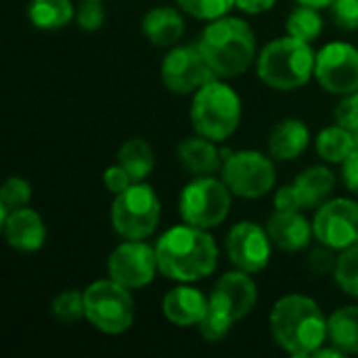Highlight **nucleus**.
<instances>
[{"label": "nucleus", "mask_w": 358, "mask_h": 358, "mask_svg": "<svg viewBox=\"0 0 358 358\" xmlns=\"http://www.w3.org/2000/svg\"><path fill=\"white\" fill-rule=\"evenodd\" d=\"M159 275L176 283H195L214 275L218 266V245L210 231L178 224L168 229L155 243Z\"/></svg>", "instance_id": "nucleus-1"}, {"label": "nucleus", "mask_w": 358, "mask_h": 358, "mask_svg": "<svg viewBox=\"0 0 358 358\" xmlns=\"http://www.w3.org/2000/svg\"><path fill=\"white\" fill-rule=\"evenodd\" d=\"M268 327L281 350L294 358L313 357L327 344V317L321 306L302 294H289L275 302Z\"/></svg>", "instance_id": "nucleus-2"}, {"label": "nucleus", "mask_w": 358, "mask_h": 358, "mask_svg": "<svg viewBox=\"0 0 358 358\" xmlns=\"http://www.w3.org/2000/svg\"><path fill=\"white\" fill-rule=\"evenodd\" d=\"M197 46L201 48L216 78L222 80L245 73L258 59L256 34L241 17L224 15L220 19L208 21Z\"/></svg>", "instance_id": "nucleus-3"}, {"label": "nucleus", "mask_w": 358, "mask_h": 358, "mask_svg": "<svg viewBox=\"0 0 358 358\" xmlns=\"http://www.w3.org/2000/svg\"><path fill=\"white\" fill-rule=\"evenodd\" d=\"M258 302V287L250 273L245 271H231L224 273L212 294H210V308L206 319L199 323V334L206 342H222L233 325L245 319Z\"/></svg>", "instance_id": "nucleus-4"}, {"label": "nucleus", "mask_w": 358, "mask_h": 358, "mask_svg": "<svg viewBox=\"0 0 358 358\" xmlns=\"http://www.w3.org/2000/svg\"><path fill=\"white\" fill-rule=\"evenodd\" d=\"M315 63L317 52L310 42L287 34L268 42L260 50L256 59V73L268 88L289 92L308 84L315 76Z\"/></svg>", "instance_id": "nucleus-5"}, {"label": "nucleus", "mask_w": 358, "mask_h": 358, "mask_svg": "<svg viewBox=\"0 0 358 358\" xmlns=\"http://www.w3.org/2000/svg\"><path fill=\"white\" fill-rule=\"evenodd\" d=\"M241 115V96L222 78H214L193 92L191 124L195 134L222 143L237 132Z\"/></svg>", "instance_id": "nucleus-6"}, {"label": "nucleus", "mask_w": 358, "mask_h": 358, "mask_svg": "<svg viewBox=\"0 0 358 358\" xmlns=\"http://www.w3.org/2000/svg\"><path fill=\"white\" fill-rule=\"evenodd\" d=\"M86 321L101 334L122 336L134 325L136 306L132 289L113 279H99L84 289Z\"/></svg>", "instance_id": "nucleus-7"}, {"label": "nucleus", "mask_w": 358, "mask_h": 358, "mask_svg": "<svg viewBox=\"0 0 358 358\" xmlns=\"http://www.w3.org/2000/svg\"><path fill=\"white\" fill-rule=\"evenodd\" d=\"M111 229L122 239H147L162 220V201L151 185L132 182L126 191L113 195L109 212Z\"/></svg>", "instance_id": "nucleus-8"}, {"label": "nucleus", "mask_w": 358, "mask_h": 358, "mask_svg": "<svg viewBox=\"0 0 358 358\" xmlns=\"http://www.w3.org/2000/svg\"><path fill=\"white\" fill-rule=\"evenodd\" d=\"M233 193L227 182L214 176H195L180 191L178 212L187 224L199 229H216L231 212Z\"/></svg>", "instance_id": "nucleus-9"}, {"label": "nucleus", "mask_w": 358, "mask_h": 358, "mask_svg": "<svg viewBox=\"0 0 358 358\" xmlns=\"http://www.w3.org/2000/svg\"><path fill=\"white\" fill-rule=\"evenodd\" d=\"M222 180L235 197L260 199L268 195L277 182L275 162L256 149L235 151L222 164Z\"/></svg>", "instance_id": "nucleus-10"}, {"label": "nucleus", "mask_w": 358, "mask_h": 358, "mask_svg": "<svg viewBox=\"0 0 358 358\" xmlns=\"http://www.w3.org/2000/svg\"><path fill=\"white\" fill-rule=\"evenodd\" d=\"M159 76L164 86L174 94H193L197 88L216 78L197 44L172 46L162 59Z\"/></svg>", "instance_id": "nucleus-11"}, {"label": "nucleus", "mask_w": 358, "mask_h": 358, "mask_svg": "<svg viewBox=\"0 0 358 358\" xmlns=\"http://www.w3.org/2000/svg\"><path fill=\"white\" fill-rule=\"evenodd\" d=\"M159 273L155 245L145 243V239H126L107 258L109 279L122 283L128 289H143L153 283Z\"/></svg>", "instance_id": "nucleus-12"}, {"label": "nucleus", "mask_w": 358, "mask_h": 358, "mask_svg": "<svg viewBox=\"0 0 358 358\" xmlns=\"http://www.w3.org/2000/svg\"><path fill=\"white\" fill-rule=\"evenodd\" d=\"M313 231L321 245L336 252L358 245V201L346 197L327 199L313 218Z\"/></svg>", "instance_id": "nucleus-13"}, {"label": "nucleus", "mask_w": 358, "mask_h": 358, "mask_svg": "<svg viewBox=\"0 0 358 358\" xmlns=\"http://www.w3.org/2000/svg\"><path fill=\"white\" fill-rule=\"evenodd\" d=\"M273 248L275 245L266 227L250 220H241L233 224L224 241V250L231 264L250 275L262 273L268 266Z\"/></svg>", "instance_id": "nucleus-14"}, {"label": "nucleus", "mask_w": 358, "mask_h": 358, "mask_svg": "<svg viewBox=\"0 0 358 358\" xmlns=\"http://www.w3.org/2000/svg\"><path fill=\"white\" fill-rule=\"evenodd\" d=\"M317 82L331 94L344 96L358 90V48L350 42H329L317 52Z\"/></svg>", "instance_id": "nucleus-15"}, {"label": "nucleus", "mask_w": 358, "mask_h": 358, "mask_svg": "<svg viewBox=\"0 0 358 358\" xmlns=\"http://www.w3.org/2000/svg\"><path fill=\"white\" fill-rule=\"evenodd\" d=\"M0 229H2V235H4V241L8 243V248L23 252V254L42 250L46 243V235H48L42 216L27 206L13 210L0 222Z\"/></svg>", "instance_id": "nucleus-16"}, {"label": "nucleus", "mask_w": 358, "mask_h": 358, "mask_svg": "<svg viewBox=\"0 0 358 358\" xmlns=\"http://www.w3.org/2000/svg\"><path fill=\"white\" fill-rule=\"evenodd\" d=\"M210 308V296H203L197 287L180 283L172 287L162 300V315L174 327H199Z\"/></svg>", "instance_id": "nucleus-17"}, {"label": "nucleus", "mask_w": 358, "mask_h": 358, "mask_svg": "<svg viewBox=\"0 0 358 358\" xmlns=\"http://www.w3.org/2000/svg\"><path fill=\"white\" fill-rule=\"evenodd\" d=\"M266 231L273 239V245L281 252H300L308 248L310 239L315 237L313 222H308L300 210L296 212H281L275 210L266 220Z\"/></svg>", "instance_id": "nucleus-18"}, {"label": "nucleus", "mask_w": 358, "mask_h": 358, "mask_svg": "<svg viewBox=\"0 0 358 358\" xmlns=\"http://www.w3.org/2000/svg\"><path fill=\"white\" fill-rule=\"evenodd\" d=\"M310 143L308 126L298 117H285L268 134V155L277 162H294Z\"/></svg>", "instance_id": "nucleus-19"}, {"label": "nucleus", "mask_w": 358, "mask_h": 358, "mask_svg": "<svg viewBox=\"0 0 358 358\" xmlns=\"http://www.w3.org/2000/svg\"><path fill=\"white\" fill-rule=\"evenodd\" d=\"M176 155L182 168L191 172L193 176H212L218 170H222V164H224L216 143L201 134L180 141L176 147Z\"/></svg>", "instance_id": "nucleus-20"}, {"label": "nucleus", "mask_w": 358, "mask_h": 358, "mask_svg": "<svg viewBox=\"0 0 358 358\" xmlns=\"http://www.w3.org/2000/svg\"><path fill=\"white\" fill-rule=\"evenodd\" d=\"M143 34L145 38L162 48H172L185 36V17L180 8L174 6H155L143 17Z\"/></svg>", "instance_id": "nucleus-21"}, {"label": "nucleus", "mask_w": 358, "mask_h": 358, "mask_svg": "<svg viewBox=\"0 0 358 358\" xmlns=\"http://www.w3.org/2000/svg\"><path fill=\"white\" fill-rule=\"evenodd\" d=\"M294 187L300 195L302 208H317L331 197L336 189V174L327 166H310L296 176Z\"/></svg>", "instance_id": "nucleus-22"}, {"label": "nucleus", "mask_w": 358, "mask_h": 358, "mask_svg": "<svg viewBox=\"0 0 358 358\" xmlns=\"http://www.w3.org/2000/svg\"><path fill=\"white\" fill-rule=\"evenodd\" d=\"M27 19L36 29L55 31L76 19V6L71 0H29Z\"/></svg>", "instance_id": "nucleus-23"}, {"label": "nucleus", "mask_w": 358, "mask_h": 358, "mask_svg": "<svg viewBox=\"0 0 358 358\" xmlns=\"http://www.w3.org/2000/svg\"><path fill=\"white\" fill-rule=\"evenodd\" d=\"M327 342L344 355H358V306H342L327 317Z\"/></svg>", "instance_id": "nucleus-24"}, {"label": "nucleus", "mask_w": 358, "mask_h": 358, "mask_svg": "<svg viewBox=\"0 0 358 358\" xmlns=\"http://www.w3.org/2000/svg\"><path fill=\"white\" fill-rule=\"evenodd\" d=\"M317 153L319 157H323V162L327 164H344V159L358 149L357 138L350 130H346L344 126L340 124H334V126H327L323 128L319 134H317Z\"/></svg>", "instance_id": "nucleus-25"}, {"label": "nucleus", "mask_w": 358, "mask_h": 358, "mask_svg": "<svg viewBox=\"0 0 358 358\" xmlns=\"http://www.w3.org/2000/svg\"><path fill=\"white\" fill-rule=\"evenodd\" d=\"M117 162L130 172L134 182H143L155 166V153L145 138H128L117 149Z\"/></svg>", "instance_id": "nucleus-26"}, {"label": "nucleus", "mask_w": 358, "mask_h": 358, "mask_svg": "<svg viewBox=\"0 0 358 358\" xmlns=\"http://www.w3.org/2000/svg\"><path fill=\"white\" fill-rule=\"evenodd\" d=\"M285 29H287L289 36L300 38V40L313 44L321 36V31H323V17H321L319 8L306 6V4H298L289 13Z\"/></svg>", "instance_id": "nucleus-27"}, {"label": "nucleus", "mask_w": 358, "mask_h": 358, "mask_svg": "<svg viewBox=\"0 0 358 358\" xmlns=\"http://www.w3.org/2000/svg\"><path fill=\"white\" fill-rule=\"evenodd\" d=\"M50 313L55 321L63 325H76L78 321L86 319V308H84V292L80 289H65L57 294L50 302Z\"/></svg>", "instance_id": "nucleus-28"}, {"label": "nucleus", "mask_w": 358, "mask_h": 358, "mask_svg": "<svg viewBox=\"0 0 358 358\" xmlns=\"http://www.w3.org/2000/svg\"><path fill=\"white\" fill-rule=\"evenodd\" d=\"M31 185L21 176H10L0 189V222L19 208H25L31 201Z\"/></svg>", "instance_id": "nucleus-29"}, {"label": "nucleus", "mask_w": 358, "mask_h": 358, "mask_svg": "<svg viewBox=\"0 0 358 358\" xmlns=\"http://www.w3.org/2000/svg\"><path fill=\"white\" fill-rule=\"evenodd\" d=\"M334 279L346 296L358 298V245L340 252Z\"/></svg>", "instance_id": "nucleus-30"}, {"label": "nucleus", "mask_w": 358, "mask_h": 358, "mask_svg": "<svg viewBox=\"0 0 358 358\" xmlns=\"http://www.w3.org/2000/svg\"><path fill=\"white\" fill-rule=\"evenodd\" d=\"M178 8L195 19L201 21H214L224 15L235 6V0H176Z\"/></svg>", "instance_id": "nucleus-31"}, {"label": "nucleus", "mask_w": 358, "mask_h": 358, "mask_svg": "<svg viewBox=\"0 0 358 358\" xmlns=\"http://www.w3.org/2000/svg\"><path fill=\"white\" fill-rule=\"evenodd\" d=\"M107 19V10L103 2L99 0H82L80 6H76V23L84 31H96L103 27Z\"/></svg>", "instance_id": "nucleus-32"}, {"label": "nucleus", "mask_w": 358, "mask_h": 358, "mask_svg": "<svg viewBox=\"0 0 358 358\" xmlns=\"http://www.w3.org/2000/svg\"><path fill=\"white\" fill-rule=\"evenodd\" d=\"M336 122L355 134L358 147V90L342 96V101L336 107Z\"/></svg>", "instance_id": "nucleus-33"}, {"label": "nucleus", "mask_w": 358, "mask_h": 358, "mask_svg": "<svg viewBox=\"0 0 358 358\" xmlns=\"http://www.w3.org/2000/svg\"><path fill=\"white\" fill-rule=\"evenodd\" d=\"M331 17L344 31H358V0H334Z\"/></svg>", "instance_id": "nucleus-34"}, {"label": "nucleus", "mask_w": 358, "mask_h": 358, "mask_svg": "<svg viewBox=\"0 0 358 358\" xmlns=\"http://www.w3.org/2000/svg\"><path fill=\"white\" fill-rule=\"evenodd\" d=\"M103 182H105L107 191H111L113 195H117V193L126 191V189L134 182V178H132L130 172L117 162V164L105 168V172H103Z\"/></svg>", "instance_id": "nucleus-35"}, {"label": "nucleus", "mask_w": 358, "mask_h": 358, "mask_svg": "<svg viewBox=\"0 0 358 358\" xmlns=\"http://www.w3.org/2000/svg\"><path fill=\"white\" fill-rule=\"evenodd\" d=\"M334 252H336V250L323 245V248H319V250H315V252L310 254L308 266H310V271H313L317 277H325V275H329V273L334 275L336 262H338V258L334 256Z\"/></svg>", "instance_id": "nucleus-36"}, {"label": "nucleus", "mask_w": 358, "mask_h": 358, "mask_svg": "<svg viewBox=\"0 0 358 358\" xmlns=\"http://www.w3.org/2000/svg\"><path fill=\"white\" fill-rule=\"evenodd\" d=\"M275 210H281V212H296V210H302V201H300V195L292 185H283L277 189L275 193Z\"/></svg>", "instance_id": "nucleus-37"}, {"label": "nucleus", "mask_w": 358, "mask_h": 358, "mask_svg": "<svg viewBox=\"0 0 358 358\" xmlns=\"http://www.w3.org/2000/svg\"><path fill=\"white\" fill-rule=\"evenodd\" d=\"M342 178L348 191L358 195V149H355L342 164Z\"/></svg>", "instance_id": "nucleus-38"}, {"label": "nucleus", "mask_w": 358, "mask_h": 358, "mask_svg": "<svg viewBox=\"0 0 358 358\" xmlns=\"http://www.w3.org/2000/svg\"><path fill=\"white\" fill-rule=\"evenodd\" d=\"M277 4V0H235V6L248 15H262L271 10Z\"/></svg>", "instance_id": "nucleus-39"}, {"label": "nucleus", "mask_w": 358, "mask_h": 358, "mask_svg": "<svg viewBox=\"0 0 358 358\" xmlns=\"http://www.w3.org/2000/svg\"><path fill=\"white\" fill-rule=\"evenodd\" d=\"M342 357H346L342 350H338L336 346H331V348H325V344L313 355V358H342Z\"/></svg>", "instance_id": "nucleus-40"}, {"label": "nucleus", "mask_w": 358, "mask_h": 358, "mask_svg": "<svg viewBox=\"0 0 358 358\" xmlns=\"http://www.w3.org/2000/svg\"><path fill=\"white\" fill-rule=\"evenodd\" d=\"M298 4H306V6H315V8H329L334 4V0H298Z\"/></svg>", "instance_id": "nucleus-41"}, {"label": "nucleus", "mask_w": 358, "mask_h": 358, "mask_svg": "<svg viewBox=\"0 0 358 358\" xmlns=\"http://www.w3.org/2000/svg\"><path fill=\"white\" fill-rule=\"evenodd\" d=\"M99 2H105V0H99Z\"/></svg>", "instance_id": "nucleus-42"}]
</instances>
